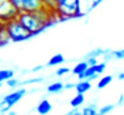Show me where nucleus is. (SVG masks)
Wrapping results in <instances>:
<instances>
[{"label": "nucleus", "instance_id": "f257e3e1", "mask_svg": "<svg viewBox=\"0 0 124 115\" xmlns=\"http://www.w3.org/2000/svg\"><path fill=\"white\" fill-rule=\"evenodd\" d=\"M55 16H56L55 12L43 7L38 11H31V12L22 11L17 16V20L33 36V35L41 32L44 28H47L55 20Z\"/></svg>", "mask_w": 124, "mask_h": 115}, {"label": "nucleus", "instance_id": "f03ea898", "mask_svg": "<svg viewBox=\"0 0 124 115\" xmlns=\"http://www.w3.org/2000/svg\"><path fill=\"white\" fill-rule=\"evenodd\" d=\"M55 15L62 19L81 16L80 0H55Z\"/></svg>", "mask_w": 124, "mask_h": 115}, {"label": "nucleus", "instance_id": "7ed1b4c3", "mask_svg": "<svg viewBox=\"0 0 124 115\" xmlns=\"http://www.w3.org/2000/svg\"><path fill=\"white\" fill-rule=\"evenodd\" d=\"M6 31L11 42H23V40H27L32 36L17 19L6 23Z\"/></svg>", "mask_w": 124, "mask_h": 115}, {"label": "nucleus", "instance_id": "20e7f679", "mask_svg": "<svg viewBox=\"0 0 124 115\" xmlns=\"http://www.w3.org/2000/svg\"><path fill=\"white\" fill-rule=\"evenodd\" d=\"M20 11L17 8H15L8 0H4V1L0 3V21L1 23H8L11 20L17 19Z\"/></svg>", "mask_w": 124, "mask_h": 115}, {"label": "nucleus", "instance_id": "39448f33", "mask_svg": "<svg viewBox=\"0 0 124 115\" xmlns=\"http://www.w3.org/2000/svg\"><path fill=\"white\" fill-rule=\"evenodd\" d=\"M25 92H27V90H25V88H19V90H16V91H14V92L6 95L3 98V100L7 102L9 106H14V104H16L19 100H22V98L25 95Z\"/></svg>", "mask_w": 124, "mask_h": 115}, {"label": "nucleus", "instance_id": "423d86ee", "mask_svg": "<svg viewBox=\"0 0 124 115\" xmlns=\"http://www.w3.org/2000/svg\"><path fill=\"white\" fill-rule=\"evenodd\" d=\"M22 1V11H27V12H31V11H38L40 8H43V3L41 0H20Z\"/></svg>", "mask_w": 124, "mask_h": 115}, {"label": "nucleus", "instance_id": "0eeeda50", "mask_svg": "<svg viewBox=\"0 0 124 115\" xmlns=\"http://www.w3.org/2000/svg\"><path fill=\"white\" fill-rule=\"evenodd\" d=\"M51 110H52V104L49 103V100H47V99H43V100L38 104V107H36V111L40 115H47Z\"/></svg>", "mask_w": 124, "mask_h": 115}, {"label": "nucleus", "instance_id": "6e6552de", "mask_svg": "<svg viewBox=\"0 0 124 115\" xmlns=\"http://www.w3.org/2000/svg\"><path fill=\"white\" fill-rule=\"evenodd\" d=\"M75 90L78 94H85L88 90H91V80H87V79H83L75 84Z\"/></svg>", "mask_w": 124, "mask_h": 115}, {"label": "nucleus", "instance_id": "1a4fd4ad", "mask_svg": "<svg viewBox=\"0 0 124 115\" xmlns=\"http://www.w3.org/2000/svg\"><path fill=\"white\" fill-rule=\"evenodd\" d=\"M15 71L14 70H0V84L6 80H8L9 78H14Z\"/></svg>", "mask_w": 124, "mask_h": 115}, {"label": "nucleus", "instance_id": "9d476101", "mask_svg": "<svg viewBox=\"0 0 124 115\" xmlns=\"http://www.w3.org/2000/svg\"><path fill=\"white\" fill-rule=\"evenodd\" d=\"M83 103H84V94H76V96H73L72 100H71V106L73 108L80 107Z\"/></svg>", "mask_w": 124, "mask_h": 115}, {"label": "nucleus", "instance_id": "9b49d317", "mask_svg": "<svg viewBox=\"0 0 124 115\" xmlns=\"http://www.w3.org/2000/svg\"><path fill=\"white\" fill-rule=\"evenodd\" d=\"M63 83H60V82H55V83H52V84H49L48 86V88H47V91H48L49 94H56V92H60L62 90H64L63 88Z\"/></svg>", "mask_w": 124, "mask_h": 115}, {"label": "nucleus", "instance_id": "f8f14e48", "mask_svg": "<svg viewBox=\"0 0 124 115\" xmlns=\"http://www.w3.org/2000/svg\"><path fill=\"white\" fill-rule=\"evenodd\" d=\"M63 62H64V56H63L62 53H56V55H54L49 59L48 66H60Z\"/></svg>", "mask_w": 124, "mask_h": 115}, {"label": "nucleus", "instance_id": "ddd939ff", "mask_svg": "<svg viewBox=\"0 0 124 115\" xmlns=\"http://www.w3.org/2000/svg\"><path fill=\"white\" fill-rule=\"evenodd\" d=\"M11 40H9V37H8V34H7V31H6V24H4V27L1 28V31H0V47L1 45H6L7 43H9Z\"/></svg>", "mask_w": 124, "mask_h": 115}, {"label": "nucleus", "instance_id": "4468645a", "mask_svg": "<svg viewBox=\"0 0 124 115\" xmlns=\"http://www.w3.org/2000/svg\"><path fill=\"white\" fill-rule=\"evenodd\" d=\"M112 79H113V78L111 76V75H107V76H103L101 79H100L99 82H97V88H100V90H101V88L107 87V86L111 82H112Z\"/></svg>", "mask_w": 124, "mask_h": 115}, {"label": "nucleus", "instance_id": "2eb2a0df", "mask_svg": "<svg viewBox=\"0 0 124 115\" xmlns=\"http://www.w3.org/2000/svg\"><path fill=\"white\" fill-rule=\"evenodd\" d=\"M88 67V64H87V62H80V63H78L75 67L72 68V72L75 75H79V74H81V72H84V70Z\"/></svg>", "mask_w": 124, "mask_h": 115}, {"label": "nucleus", "instance_id": "dca6fc26", "mask_svg": "<svg viewBox=\"0 0 124 115\" xmlns=\"http://www.w3.org/2000/svg\"><path fill=\"white\" fill-rule=\"evenodd\" d=\"M95 112H97V108L95 104H89L81 110V115H93Z\"/></svg>", "mask_w": 124, "mask_h": 115}, {"label": "nucleus", "instance_id": "f3484780", "mask_svg": "<svg viewBox=\"0 0 124 115\" xmlns=\"http://www.w3.org/2000/svg\"><path fill=\"white\" fill-rule=\"evenodd\" d=\"M41 3H43L44 8L52 11V12L55 11V0H41Z\"/></svg>", "mask_w": 124, "mask_h": 115}, {"label": "nucleus", "instance_id": "a211bd4d", "mask_svg": "<svg viewBox=\"0 0 124 115\" xmlns=\"http://www.w3.org/2000/svg\"><path fill=\"white\" fill-rule=\"evenodd\" d=\"M105 66H107L105 63H96V64L93 66V68H95V72H96L97 75L103 74V72H104V70H105Z\"/></svg>", "mask_w": 124, "mask_h": 115}, {"label": "nucleus", "instance_id": "6ab92c4d", "mask_svg": "<svg viewBox=\"0 0 124 115\" xmlns=\"http://www.w3.org/2000/svg\"><path fill=\"white\" fill-rule=\"evenodd\" d=\"M115 108V106L113 104H107V106H104V107H101V108L99 110V114H101V115H105V114H108L109 111H112V110Z\"/></svg>", "mask_w": 124, "mask_h": 115}, {"label": "nucleus", "instance_id": "aec40b11", "mask_svg": "<svg viewBox=\"0 0 124 115\" xmlns=\"http://www.w3.org/2000/svg\"><path fill=\"white\" fill-rule=\"evenodd\" d=\"M7 82V86H8L9 88H15V87H17V86L20 84V82L17 79H14V78H9L8 80H6Z\"/></svg>", "mask_w": 124, "mask_h": 115}, {"label": "nucleus", "instance_id": "412c9836", "mask_svg": "<svg viewBox=\"0 0 124 115\" xmlns=\"http://www.w3.org/2000/svg\"><path fill=\"white\" fill-rule=\"evenodd\" d=\"M11 107H12V106H9L7 102H4V100L0 102V112H1V114H4V112L9 111V110H11Z\"/></svg>", "mask_w": 124, "mask_h": 115}, {"label": "nucleus", "instance_id": "4be33fe9", "mask_svg": "<svg viewBox=\"0 0 124 115\" xmlns=\"http://www.w3.org/2000/svg\"><path fill=\"white\" fill-rule=\"evenodd\" d=\"M68 72H70V68H68V67H62V68H59L56 71V75L57 76H63V75H67Z\"/></svg>", "mask_w": 124, "mask_h": 115}, {"label": "nucleus", "instance_id": "5701e85b", "mask_svg": "<svg viewBox=\"0 0 124 115\" xmlns=\"http://www.w3.org/2000/svg\"><path fill=\"white\" fill-rule=\"evenodd\" d=\"M97 62H96V58L95 56H91V58H88V60H87V64L88 66H95Z\"/></svg>", "mask_w": 124, "mask_h": 115}, {"label": "nucleus", "instance_id": "b1692460", "mask_svg": "<svg viewBox=\"0 0 124 115\" xmlns=\"http://www.w3.org/2000/svg\"><path fill=\"white\" fill-rule=\"evenodd\" d=\"M113 56H116V59H123L124 58V51H115Z\"/></svg>", "mask_w": 124, "mask_h": 115}, {"label": "nucleus", "instance_id": "393cba45", "mask_svg": "<svg viewBox=\"0 0 124 115\" xmlns=\"http://www.w3.org/2000/svg\"><path fill=\"white\" fill-rule=\"evenodd\" d=\"M72 87H75V84H72V83H68V84L63 86V88H72Z\"/></svg>", "mask_w": 124, "mask_h": 115}, {"label": "nucleus", "instance_id": "a878e982", "mask_svg": "<svg viewBox=\"0 0 124 115\" xmlns=\"http://www.w3.org/2000/svg\"><path fill=\"white\" fill-rule=\"evenodd\" d=\"M117 79H119V80H123V79H124V74H123V72H120V74H119Z\"/></svg>", "mask_w": 124, "mask_h": 115}, {"label": "nucleus", "instance_id": "bb28decb", "mask_svg": "<svg viewBox=\"0 0 124 115\" xmlns=\"http://www.w3.org/2000/svg\"><path fill=\"white\" fill-rule=\"evenodd\" d=\"M71 115H81V112L80 111H76V110H75V111L71 112Z\"/></svg>", "mask_w": 124, "mask_h": 115}, {"label": "nucleus", "instance_id": "cd10ccee", "mask_svg": "<svg viewBox=\"0 0 124 115\" xmlns=\"http://www.w3.org/2000/svg\"><path fill=\"white\" fill-rule=\"evenodd\" d=\"M119 106H120V104H123V95H120V99H119Z\"/></svg>", "mask_w": 124, "mask_h": 115}, {"label": "nucleus", "instance_id": "c85d7f7f", "mask_svg": "<svg viewBox=\"0 0 124 115\" xmlns=\"http://www.w3.org/2000/svg\"><path fill=\"white\" fill-rule=\"evenodd\" d=\"M41 68H43L41 66H38V67H35V68H33L32 71H39V70H41Z\"/></svg>", "mask_w": 124, "mask_h": 115}, {"label": "nucleus", "instance_id": "c756f323", "mask_svg": "<svg viewBox=\"0 0 124 115\" xmlns=\"http://www.w3.org/2000/svg\"><path fill=\"white\" fill-rule=\"evenodd\" d=\"M7 112H8V115H17L15 111H11V110H9V111H7Z\"/></svg>", "mask_w": 124, "mask_h": 115}, {"label": "nucleus", "instance_id": "7c9ffc66", "mask_svg": "<svg viewBox=\"0 0 124 115\" xmlns=\"http://www.w3.org/2000/svg\"><path fill=\"white\" fill-rule=\"evenodd\" d=\"M4 27V23H1V21H0V31H1V28H3Z\"/></svg>", "mask_w": 124, "mask_h": 115}, {"label": "nucleus", "instance_id": "2f4dec72", "mask_svg": "<svg viewBox=\"0 0 124 115\" xmlns=\"http://www.w3.org/2000/svg\"><path fill=\"white\" fill-rule=\"evenodd\" d=\"M93 115H101V114H99V112H95V114Z\"/></svg>", "mask_w": 124, "mask_h": 115}, {"label": "nucleus", "instance_id": "473e14b6", "mask_svg": "<svg viewBox=\"0 0 124 115\" xmlns=\"http://www.w3.org/2000/svg\"><path fill=\"white\" fill-rule=\"evenodd\" d=\"M71 112H72V111H71ZM71 112H68V114H65V115H71Z\"/></svg>", "mask_w": 124, "mask_h": 115}, {"label": "nucleus", "instance_id": "72a5a7b5", "mask_svg": "<svg viewBox=\"0 0 124 115\" xmlns=\"http://www.w3.org/2000/svg\"><path fill=\"white\" fill-rule=\"evenodd\" d=\"M1 1H4V0H0V3H1Z\"/></svg>", "mask_w": 124, "mask_h": 115}]
</instances>
